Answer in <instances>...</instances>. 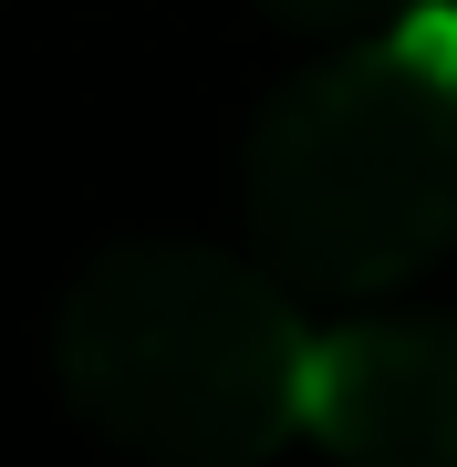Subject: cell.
I'll return each mask as SVG.
<instances>
[{"instance_id":"obj_4","label":"cell","mask_w":457,"mask_h":467,"mask_svg":"<svg viewBox=\"0 0 457 467\" xmlns=\"http://www.w3.org/2000/svg\"><path fill=\"white\" fill-rule=\"evenodd\" d=\"M260 11H271V21H291V32H385V21L395 11H416V0H260Z\"/></svg>"},{"instance_id":"obj_3","label":"cell","mask_w":457,"mask_h":467,"mask_svg":"<svg viewBox=\"0 0 457 467\" xmlns=\"http://www.w3.org/2000/svg\"><path fill=\"white\" fill-rule=\"evenodd\" d=\"M302 436L385 467H457V322L447 312H364L312 333Z\"/></svg>"},{"instance_id":"obj_2","label":"cell","mask_w":457,"mask_h":467,"mask_svg":"<svg viewBox=\"0 0 457 467\" xmlns=\"http://www.w3.org/2000/svg\"><path fill=\"white\" fill-rule=\"evenodd\" d=\"M239 208L291 291H406L457 250V63L406 32H343L260 104Z\"/></svg>"},{"instance_id":"obj_1","label":"cell","mask_w":457,"mask_h":467,"mask_svg":"<svg viewBox=\"0 0 457 467\" xmlns=\"http://www.w3.org/2000/svg\"><path fill=\"white\" fill-rule=\"evenodd\" d=\"M63 405L104 447L177 467H250L302 436L312 333L281 301V270L208 239H115L52 322Z\"/></svg>"}]
</instances>
